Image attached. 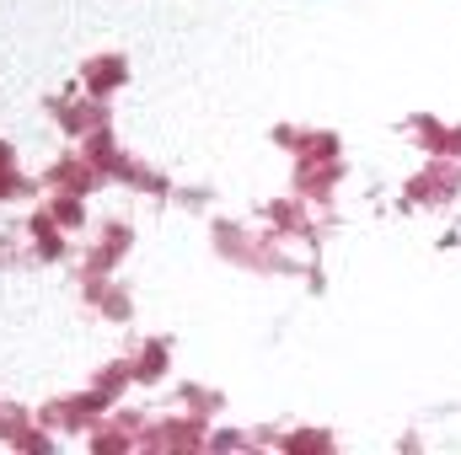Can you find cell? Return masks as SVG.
Returning <instances> with one entry per match:
<instances>
[{"mask_svg":"<svg viewBox=\"0 0 461 455\" xmlns=\"http://www.w3.org/2000/svg\"><path fill=\"white\" fill-rule=\"evenodd\" d=\"M123 81H129V70H123L118 54H103V59L86 65V86H92V97H108L113 86H123Z\"/></svg>","mask_w":461,"mask_h":455,"instance_id":"cell-1","label":"cell"},{"mask_svg":"<svg viewBox=\"0 0 461 455\" xmlns=\"http://www.w3.org/2000/svg\"><path fill=\"white\" fill-rule=\"evenodd\" d=\"M123 246H129V226H108V241L92 252V263H97V268H108L113 257H123Z\"/></svg>","mask_w":461,"mask_h":455,"instance_id":"cell-2","label":"cell"},{"mask_svg":"<svg viewBox=\"0 0 461 455\" xmlns=\"http://www.w3.org/2000/svg\"><path fill=\"white\" fill-rule=\"evenodd\" d=\"M161 364H167V348H161V343L140 348V359H134V380H156V375H161Z\"/></svg>","mask_w":461,"mask_h":455,"instance_id":"cell-3","label":"cell"},{"mask_svg":"<svg viewBox=\"0 0 461 455\" xmlns=\"http://www.w3.org/2000/svg\"><path fill=\"white\" fill-rule=\"evenodd\" d=\"M5 172H16V166H11V150L0 145V177H5Z\"/></svg>","mask_w":461,"mask_h":455,"instance_id":"cell-4","label":"cell"}]
</instances>
